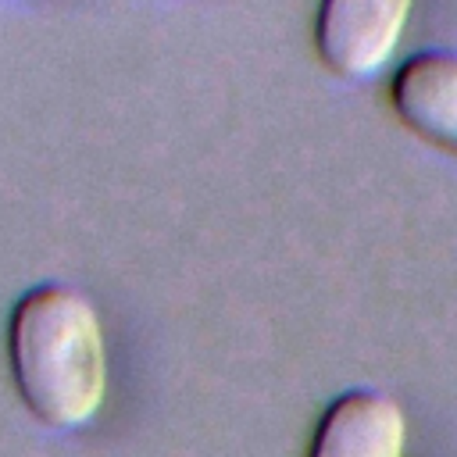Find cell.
<instances>
[{"mask_svg":"<svg viewBox=\"0 0 457 457\" xmlns=\"http://www.w3.org/2000/svg\"><path fill=\"white\" fill-rule=\"evenodd\" d=\"M7 350L25 407L54 428L86 425L107 393V346L96 307L71 286H32L11 311Z\"/></svg>","mask_w":457,"mask_h":457,"instance_id":"1","label":"cell"},{"mask_svg":"<svg viewBox=\"0 0 457 457\" xmlns=\"http://www.w3.org/2000/svg\"><path fill=\"white\" fill-rule=\"evenodd\" d=\"M414 0H321L314 14L318 61L339 79L375 75L396 50Z\"/></svg>","mask_w":457,"mask_h":457,"instance_id":"2","label":"cell"},{"mask_svg":"<svg viewBox=\"0 0 457 457\" xmlns=\"http://www.w3.org/2000/svg\"><path fill=\"white\" fill-rule=\"evenodd\" d=\"M389 107L403 129L457 157V54L418 50L389 79Z\"/></svg>","mask_w":457,"mask_h":457,"instance_id":"3","label":"cell"},{"mask_svg":"<svg viewBox=\"0 0 457 457\" xmlns=\"http://www.w3.org/2000/svg\"><path fill=\"white\" fill-rule=\"evenodd\" d=\"M407 418L375 389L343 393L318 421L307 457H403Z\"/></svg>","mask_w":457,"mask_h":457,"instance_id":"4","label":"cell"}]
</instances>
